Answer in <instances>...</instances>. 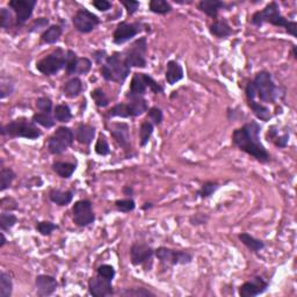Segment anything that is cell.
<instances>
[{
    "label": "cell",
    "mask_w": 297,
    "mask_h": 297,
    "mask_svg": "<svg viewBox=\"0 0 297 297\" xmlns=\"http://www.w3.org/2000/svg\"><path fill=\"white\" fill-rule=\"evenodd\" d=\"M48 25H49V19L48 18H39L33 22L32 26H30L29 32L30 33L39 32V30L46 28V27Z\"/></svg>",
    "instance_id": "cell-52"
},
{
    "label": "cell",
    "mask_w": 297,
    "mask_h": 297,
    "mask_svg": "<svg viewBox=\"0 0 297 297\" xmlns=\"http://www.w3.org/2000/svg\"><path fill=\"white\" fill-rule=\"evenodd\" d=\"M154 255L158 260H160L164 264L171 266L175 265H188L193 260V254L188 251H180V249H172L161 246L154 249Z\"/></svg>",
    "instance_id": "cell-9"
},
{
    "label": "cell",
    "mask_w": 297,
    "mask_h": 297,
    "mask_svg": "<svg viewBox=\"0 0 297 297\" xmlns=\"http://www.w3.org/2000/svg\"><path fill=\"white\" fill-rule=\"evenodd\" d=\"M36 4V0H12L8 2L9 7L15 12L16 25L22 26L28 21V19L33 15Z\"/></svg>",
    "instance_id": "cell-14"
},
{
    "label": "cell",
    "mask_w": 297,
    "mask_h": 297,
    "mask_svg": "<svg viewBox=\"0 0 297 297\" xmlns=\"http://www.w3.org/2000/svg\"><path fill=\"white\" fill-rule=\"evenodd\" d=\"M33 121L36 124H40L43 128H52L56 124L55 117L52 116L51 113H43V111H39V113L34 114L33 115Z\"/></svg>",
    "instance_id": "cell-34"
},
{
    "label": "cell",
    "mask_w": 297,
    "mask_h": 297,
    "mask_svg": "<svg viewBox=\"0 0 297 297\" xmlns=\"http://www.w3.org/2000/svg\"><path fill=\"white\" fill-rule=\"evenodd\" d=\"M91 69H92V62L91 59L83 57L79 58L77 57L76 52L73 50H67L66 51V73L69 76H74V74H86L89 73Z\"/></svg>",
    "instance_id": "cell-13"
},
{
    "label": "cell",
    "mask_w": 297,
    "mask_h": 297,
    "mask_svg": "<svg viewBox=\"0 0 297 297\" xmlns=\"http://www.w3.org/2000/svg\"><path fill=\"white\" fill-rule=\"evenodd\" d=\"M94 150H96V152L99 154V156H108V154L110 153L109 144H108L106 136H104L103 134H100L99 137H98Z\"/></svg>",
    "instance_id": "cell-41"
},
{
    "label": "cell",
    "mask_w": 297,
    "mask_h": 297,
    "mask_svg": "<svg viewBox=\"0 0 297 297\" xmlns=\"http://www.w3.org/2000/svg\"><path fill=\"white\" fill-rule=\"evenodd\" d=\"M57 229H58V225L49 221H42L36 224V230L42 236H50Z\"/></svg>",
    "instance_id": "cell-43"
},
{
    "label": "cell",
    "mask_w": 297,
    "mask_h": 297,
    "mask_svg": "<svg viewBox=\"0 0 297 297\" xmlns=\"http://www.w3.org/2000/svg\"><path fill=\"white\" fill-rule=\"evenodd\" d=\"M36 293L39 296H50L57 290L58 282L51 275L41 274L37 275L35 279Z\"/></svg>",
    "instance_id": "cell-18"
},
{
    "label": "cell",
    "mask_w": 297,
    "mask_h": 297,
    "mask_svg": "<svg viewBox=\"0 0 297 297\" xmlns=\"http://www.w3.org/2000/svg\"><path fill=\"white\" fill-rule=\"evenodd\" d=\"M248 106L249 108H251L253 114L258 117L259 120L264 121V122H267V121L271 120V110H269L268 107L264 106L262 103H259L256 102L255 100H248Z\"/></svg>",
    "instance_id": "cell-30"
},
{
    "label": "cell",
    "mask_w": 297,
    "mask_h": 297,
    "mask_svg": "<svg viewBox=\"0 0 297 297\" xmlns=\"http://www.w3.org/2000/svg\"><path fill=\"white\" fill-rule=\"evenodd\" d=\"M115 207L121 212H130L136 208V203L133 198H123V200H117L115 202Z\"/></svg>",
    "instance_id": "cell-46"
},
{
    "label": "cell",
    "mask_w": 297,
    "mask_h": 297,
    "mask_svg": "<svg viewBox=\"0 0 297 297\" xmlns=\"http://www.w3.org/2000/svg\"><path fill=\"white\" fill-rule=\"evenodd\" d=\"M66 66V52L62 48H57L50 55L36 63V69L45 76H55Z\"/></svg>",
    "instance_id": "cell-6"
},
{
    "label": "cell",
    "mask_w": 297,
    "mask_h": 297,
    "mask_svg": "<svg viewBox=\"0 0 297 297\" xmlns=\"http://www.w3.org/2000/svg\"><path fill=\"white\" fill-rule=\"evenodd\" d=\"M1 134L8 135L13 138H27V140H37L42 135L36 123L26 117H19L11 121L1 128Z\"/></svg>",
    "instance_id": "cell-5"
},
{
    "label": "cell",
    "mask_w": 297,
    "mask_h": 297,
    "mask_svg": "<svg viewBox=\"0 0 297 297\" xmlns=\"http://www.w3.org/2000/svg\"><path fill=\"white\" fill-rule=\"evenodd\" d=\"M148 86L145 84L143 73H134L133 79L130 83L129 93L127 94V98H136V97H143L147 93Z\"/></svg>",
    "instance_id": "cell-23"
},
{
    "label": "cell",
    "mask_w": 297,
    "mask_h": 297,
    "mask_svg": "<svg viewBox=\"0 0 297 297\" xmlns=\"http://www.w3.org/2000/svg\"><path fill=\"white\" fill-rule=\"evenodd\" d=\"M239 241H241L243 244H244L246 248H248L249 251L253 253H258L259 251L265 248V243L262 241H260L258 238H254L253 236H251L248 232H243L238 236Z\"/></svg>",
    "instance_id": "cell-27"
},
{
    "label": "cell",
    "mask_w": 297,
    "mask_h": 297,
    "mask_svg": "<svg viewBox=\"0 0 297 297\" xmlns=\"http://www.w3.org/2000/svg\"><path fill=\"white\" fill-rule=\"evenodd\" d=\"M154 130V126L150 121L145 120L143 123L141 124L140 128V145L142 148H144L145 145L148 143L151 136H152Z\"/></svg>",
    "instance_id": "cell-35"
},
{
    "label": "cell",
    "mask_w": 297,
    "mask_h": 297,
    "mask_svg": "<svg viewBox=\"0 0 297 297\" xmlns=\"http://www.w3.org/2000/svg\"><path fill=\"white\" fill-rule=\"evenodd\" d=\"M207 221V217L202 214H195V216L191 218L192 224H203Z\"/></svg>",
    "instance_id": "cell-57"
},
{
    "label": "cell",
    "mask_w": 297,
    "mask_h": 297,
    "mask_svg": "<svg viewBox=\"0 0 297 297\" xmlns=\"http://www.w3.org/2000/svg\"><path fill=\"white\" fill-rule=\"evenodd\" d=\"M83 90H84V86L82 80H80V78H78V77H73V78H71L69 80V82L65 83L63 92H64V96L66 98L74 99V98L79 97L80 94H82Z\"/></svg>",
    "instance_id": "cell-26"
},
{
    "label": "cell",
    "mask_w": 297,
    "mask_h": 297,
    "mask_svg": "<svg viewBox=\"0 0 297 297\" xmlns=\"http://www.w3.org/2000/svg\"><path fill=\"white\" fill-rule=\"evenodd\" d=\"M209 32L218 39H227L234 34V29L229 25L225 19H216L214 22L209 26Z\"/></svg>",
    "instance_id": "cell-20"
},
{
    "label": "cell",
    "mask_w": 297,
    "mask_h": 297,
    "mask_svg": "<svg viewBox=\"0 0 297 297\" xmlns=\"http://www.w3.org/2000/svg\"><path fill=\"white\" fill-rule=\"evenodd\" d=\"M13 292V282L12 278L8 273L1 272L0 274V296L9 297Z\"/></svg>",
    "instance_id": "cell-37"
},
{
    "label": "cell",
    "mask_w": 297,
    "mask_h": 297,
    "mask_svg": "<svg viewBox=\"0 0 297 297\" xmlns=\"http://www.w3.org/2000/svg\"><path fill=\"white\" fill-rule=\"evenodd\" d=\"M293 55H294V58L297 59V53H296V47L295 46L293 47Z\"/></svg>",
    "instance_id": "cell-60"
},
{
    "label": "cell",
    "mask_w": 297,
    "mask_h": 297,
    "mask_svg": "<svg viewBox=\"0 0 297 297\" xmlns=\"http://www.w3.org/2000/svg\"><path fill=\"white\" fill-rule=\"evenodd\" d=\"M143 76H144L145 84H147V86H148V90L152 91V92L156 93V94L164 92V87L161 86L159 83H157L156 80H154L152 78V77L148 76V74H147V73H143Z\"/></svg>",
    "instance_id": "cell-49"
},
{
    "label": "cell",
    "mask_w": 297,
    "mask_h": 297,
    "mask_svg": "<svg viewBox=\"0 0 297 297\" xmlns=\"http://www.w3.org/2000/svg\"><path fill=\"white\" fill-rule=\"evenodd\" d=\"M268 282L261 276H254L249 281L243 283L239 288V295L242 297H255L264 294L268 289Z\"/></svg>",
    "instance_id": "cell-16"
},
{
    "label": "cell",
    "mask_w": 297,
    "mask_h": 297,
    "mask_svg": "<svg viewBox=\"0 0 297 297\" xmlns=\"http://www.w3.org/2000/svg\"><path fill=\"white\" fill-rule=\"evenodd\" d=\"M49 198L52 203L60 207L70 204L73 200V192L72 191H60V190H51L49 192Z\"/></svg>",
    "instance_id": "cell-25"
},
{
    "label": "cell",
    "mask_w": 297,
    "mask_h": 297,
    "mask_svg": "<svg viewBox=\"0 0 297 297\" xmlns=\"http://www.w3.org/2000/svg\"><path fill=\"white\" fill-rule=\"evenodd\" d=\"M92 4L100 12H107L111 8V2L108 0H94Z\"/></svg>",
    "instance_id": "cell-54"
},
{
    "label": "cell",
    "mask_w": 297,
    "mask_h": 297,
    "mask_svg": "<svg viewBox=\"0 0 297 297\" xmlns=\"http://www.w3.org/2000/svg\"><path fill=\"white\" fill-rule=\"evenodd\" d=\"M110 135L114 137V140L117 142V144L123 148L128 150L130 147V134H129V126L124 122L113 123L110 127Z\"/></svg>",
    "instance_id": "cell-19"
},
{
    "label": "cell",
    "mask_w": 297,
    "mask_h": 297,
    "mask_svg": "<svg viewBox=\"0 0 297 297\" xmlns=\"http://www.w3.org/2000/svg\"><path fill=\"white\" fill-rule=\"evenodd\" d=\"M89 292L94 297H106L114 294V288L111 281L97 275L90 279Z\"/></svg>",
    "instance_id": "cell-17"
},
{
    "label": "cell",
    "mask_w": 297,
    "mask_h": 297,
    "mask_svg": "<svg viewBox=\"0 0 297 297\" xmlns=\"http://www.w3.org/2000/svg\"><path fill=\"white\" fill-rule=\"evenodd\" d=\"M96 136V128L91 124L80 123L74 131V137L78 143L84 145H90Z\"/></svg>",
    "instance_id": "cell-21"
},
{
    "label": "cell",
    "mask_w": 297,
    "mask_h": 297,
    "mask_svg": "<svg viewBox=\"0 0 297 297\" xmlns=\"http://www.w3.org/2000/svg\"><path fill=\"white\" fill-rule=\"evenodd\" d=\"M100 72L102 78L107 82L122 84L130 74V67L124 62L123 53L114 52L102 63Z\"/></svg>",
    "instance_id": "cell-3"
},
{
    "label": "cell",
    "mask_w": 297,
    "mask_h": 297,
    "mask_svg": "<svg viewBox=\"0 0 297 297\" xmlns=\"http://www.w3.org/2000/svg\"><path fill=\"white\" fill-rule=\"evenodd\" d=\"M255 87L256 97H259L260 101L265 103H274L280 98V87L275 85L273 82L272 74L267 71H260L255 74L254 79L252 80Z\"/></svg>",
    "instance_id": "cell-4"
},
{
    "label": "cell",
    "mask_w": 297,
    "mask_h": 297,
    "mask_svg": "<svg viewBox=\"0 0 297 297\" xmlns=\"http://www.w3.org/2000/svg\"><path fill=\"white\" fill-rule=\"evenodd\" d=\"M121 295L123 296H136V297H144V296H154V294L152 292H150V290L145 289V288H130L124 290V292L121 293Z\"/></svg>",
    "instance_id": "cell-47"
},
{
    "label": "cell",
    "mask_w": 297,
    "mask_h": 297,
    "mask_svg": "<svg viewBox=\"0 0 297 297\" xmlns=\"http://www.w3.org/2000/svg\"><path fill=\"white\" fill-rule=\"evenodd\" d=\"M16 174L14 171L9 167H2L0 171V191L4 192L11 187L13 180H14Z\"/></svg>",
    "instance_id": "cell-36"
},
{
    "label": "cell",
    "mask_w": 297,
    "mask_h": 297,
    "mask_svg": "<svg viewBox=\"0 0 297 297\" xmlns=\"http://www.w3.org/2000/svg\"><path fill=\"white\" fill-rule=\"evenodd\" d=\"M154 249L143 243H135L130 248V261L134 266H141L148 264L152 260Z\"/></svg>",
    "instance_id": "cell-15"
},
{
    "label": "cell",
    "mask_w": 297,
    "mask_h": 297,
    "mask_svg": "<svg viewBox=\"0 0 297 297\" xmlns=\"http://www.w3.org/2000/svg\"><path fill=\"white\" fill-rule=\"evenodd\" d=\"M77 165L72 163H65V161H56L52 164V171L63 179H70L76 171Z\"/></svg>",
    "instance_id": "cell-29"
},
{
    "label": "cell",
    "mask_w": 297,
    "mask_h": 297,
    "mask_svg": "<svg viewBox=\"0 0 297 297\" xmlns=\"http://www.w3.org/2000/svg\"><path fill=\"white\" fill-rule=\"evenodd\" d=\"M91 97H92V99L98 107L100 108H104L107 107L108 104H109V99H108L106 93L103 92L101 89H96L94 91H92V93H91Z\"/></svg>",
    "instance_id": "cell-42"
},
{
    "label": "cell",
    "mask_w": 297,
    "mask_h": 297,
    "mask_svg": "<svg viewBox=\"0 0 297 297\" xmlns=\"http://www.w3.org/2000/svg\"><path fill=\"white\" fill-rule=\"evenodd\" d=\"M18 223V217L11 212H2L0 215V229L1 231H7L12 229Z\"/></svg>",
    "instance_id": "cell-39"
},
{
    "label": "cell",
    "mask_w": 297,
    "mask_h": 297,
    "mask_svg": "<svg viewBox=\"0 0 297 297\" xmlns=\"http://www.w3.org/2000/svg\"><path fill=\"white\" fill-rule=\"evenodd\" d=\"M123 192H124V194L127 195V197H130L131 193H133V188L129 187V186H127V187H124Z\"/></svg>",
    "instance_id": "cell-59"
},
{
    "label": "cell",
    "mask_w": 297,
    "mask_h": 297,
    "mask_svg": "<svg viewBox=\"0 0 297 297\" xmlns=\"http://www.w3.org/2000/svg\"><path fill=\"white\" fill-rule=\"evenodd\" d=\"M121 4H122L124 7H126L128 14L133 15L135 13L137 12L138 7H140V2L135 1V0H122L121 1Z\"/></svg>",
    "instance_id": "cell-53"
},
{
    "label": "cell",
    "mask_w": 297,
    "mask_h": 297,
    "mask_svg": "<svg viewBox=\"0 0 297 297\" xmlns=\"http://www.w3.org/2000/svg\"><path fill=\"white\" fill-rule=\"evenodd\" d=\"M185 73L182 66L177 60H170L166 65V73H165V79L168 85H174L184 78Z\"/></svg>",
    "instance_id": "cell-22"
},
{
    "label": "cell",
    "mask_w": 297,
    "mask_h": 297,
    "mask_svg": "<svg viewBox=\"0 0 297 297\" xmlns=\"http://www.w3.org/2000/svg\"><path fill=\"white\" fill-rule=\"evenodd\" d=\"M36 107L43 113H52V101L47 97H41L36 100Z\"/></svg>",
    "instance_id": "cell-48"
},
{
    "label": "cell",
    "mask_w": 297,
    "mask_h": 297,
    "mask_svg": "<svg viewBox=\"0 0 297 297\" xmlns=\"http://www.w3.org/2000/svg\"><path fill=\"white\" fill-rule=\"evenodd\" d=\"M93 57H94V59H96L97 64H101L103 60H106L108 56H107L106 50H97V51L93 53Z\"/></svg>",
    "instance_id": "cell-56"
},
{
    "label": "cell",
    "mask_w": 297,
    "mask_h": 297,
    "mask_svg": "<svg viewBox=\"0 0 297 297\" xmlns=\"http://www.w3.org/2000/svg\"><path fill=\"white\" fill-rule=\"evenodd\" d=\"M115 269L110 265H101L97 269V275H99L106 280H109V281H113V279L115 278Z\"/></svg>",
    "instance_id": "cell-45"
},
{
    "label": "cell",
    "mask_w": 297,
    "mask_h": 297,
    "mask_svg": "<svg viewBox=\"0 0 297 297\" xmlns=\"http://www.w3.org/2000/svg\"><path fill=\"white\" fill-rule=\"evenodd\" d=\"M261 127L256 121L245 123L232 134V142L243 152L249 154L260 163H268L271 154L260 141Z\"/></svg>",
    "instance_id": "cell-1"
},
{
    "label": "cell",
    "mask_w": 297,
    "mask_h": 297,
    "mask_svg": "<svg viewBox=\"0 0 297 297\" xmlns=\"http://www.w3.org/2000/svg\"><path fill=\"white\" fill-rule=\"evenodd\" d=\"M252 25L261 27L264 23H271L275 27H283L290 35L295 37L297 30V23L295 21H289L280 12L278 2L272 1L261 11L255 12L251 19Z\"/></svg>",
    "instance_id": "cell-2"
},
{
    "label": "cell",
    "mask_w": 297,
    "mask_h": 297,
    "mask_svg": "<svg viewBox=\"0 0 297 297\" xmlns=\"http://www.w3.org/2000/svg\"><path fill=\"white\" fill-rule=\"evenodd\" d=\"M0 86H1V89H0V98L1 99H5L6 97L11 96L13 91H14V84L11 82V79L2 78Z\"/></svg>",
    "instance_id": "cell-50"
},
{
    "label": "cell",
    "mask_w": 297,
    "mask_h": 297,
    "mask_svg": "<svg viewBox=\"0 0 297 297\" xmlns=\"http://www.w3.org/2000/svg\"><path fill=\"white\" fill-rule=\"evenodd\" d=\"M53 117L57 122L67 123L72 120V113L71 108L66 103H59L53 108Z\"/></svg>",
    "instance_id": "cell-32"
},
{
    "label": "cell",
    "mask_w": 297,
    "mask_h": 297,
    "mask_svg": "<svg viewBox=\"0 0 297 297\" xmlns=\"http://www.w3.org/2000/svg\"><path fill=\"white\" fill-rule=\"evenodd\" d=\"M63 34V28L59 25H51L49 28H47L45 32L42 33L41 40L43 43L47 45H55L56 42H58Z\"/></svg>",
    "instance_id": "cell-28"
},
{
    "label": "cell",
    "mask_w": 297,
    "mask_h": 297,
    "mask_svg": "<svg viewBox=\"0 0 297 297\" xmlns=\"http://www.w3.org/2000/svg\"><path fill=\"white\" fill-rule=\"evenodd\" d=\"M74 133L69 127H59L48 141V151L51 154H62L72 145Z\"/></svg>",
    "instance_id": "cell-8"
},
{
    "label": "cell",
    "mask_w": 297,
    "mask_h": 297,
    "mask_svg": "<svg viewBox=\"0 0 297 297\" xmlns=\"http://www.w3.org/2000/svg\"><path fill=\"white\" fill-rule=\"evenodd\" d=\"M108 115L110 117H122V119H128V117H133L129 103L120 102L114 106L111 109L108 111Z\"/></svg>",
    "instance_id": "cell-33"
},
{
    "label": "cell",
    "mask_w": 297,
    "mask_h": 297,
    "mask_svg": "<svg viewBox=\"0 0 297 297\" xmlns=\"http://www.w3.org/2000/svg\"><path fill=\"white\" fill-rule=\"evenodd\" d=\"M12 25V14L7 8L0 9V26L1 28L8 29Z\"/></svg>",
    "instance_id": "cell-51"
},
{
    "label": "cell",
    "mask_w": 297,
    "mask_h": 297,
    "mask_svg": "<svg viewBox=\"0 0 297 297\" xmlns=\"http://www.w3.org/2000/svg\"><path fill=\"white\" fill-rule=\"evenodd\" d=\"M142 30H143V25L140 22L129 23L127 21H121L116 26L115 30H114L113 41L115 45H123V43L130 41L133 37L136 36L137 34H140Z\"/></svg>",
    "instance_id": "cell-12"
},
{
    "label": "cell",
    "mask_w": 297,
    "mask_h": 297,
    "mask_svg": "<svg viewBox=\"0 0 297 297\" xmlns=\"http://www.w3.org/2000/svg\"><path fill=\"white\" fill-rule=\"evenodd\" d=\"M224 7L225 2L221 1V0H202L198 2V9L212 19L217 18L219 9H223Z\"/></svg>",
    "instance_id": "cell-24"
},
{
    "label": "cell",
    "mask_w": 297,
    "mask_h": 297,
    "mask_svg": "<svg viewBox=\"0 0 297 297\" xmlns=\"http://www.w3.org/2000/svg\"><path fill=\"white\" fill-rule=\"evenodd\" d=\"M72 23L76 30H78L79 33L87 34L91 33L99 26L100 19L98 18L96 14H93L92 12H90L89 9L82 8L77 11L76 14L72 18Z\"/></svg>",
    "instance_id": "cell-11"
},
{
    "label": "cell",
    "mask_w": 297,
    "mask_h": 297,
    "mask_svg": "<svg viewBox=\"0 0 297 297\" xmlns=\"http://www.w3.org/2000/svg\"><path fill=\"white\" fill-rule=\"evenodd\" d=\"M73 222L80 228L89 227L96 221L92 202L90 200H79L72 207Z\"/></svg>",
    "instance_id": "cell-10"
},
{
    "label": "cell",
    "mask_w": 297,
    "mask_h": 297,
    "mask_svg": "<svg viewBox=\"0 0 297 297\" xmlns=\"http://www.w3.org/2000/svg\"><path fill=\"white\" fill-rule=\"evenodd\" d=\"M148 121L153 126H159L163 122V111L158 107H151L148 110Z\"/></svg>",
    "instance_id": "cell-44"
},
{
    "label": "cell",
    "mask_w": 297,
    "mask_h": 297,
    "mask_svg": "<svg viewBox=\"0 0 297 297\" xmlns=\"http://www.w3.org/2000/svg\"><path fill=\"white\" fill-rule=\"evenodd\" d=\"M219 188V184L216 181H207L202 185L201 190L198 192V195L202 198H210L212 194L215 193Z\"/></svg>",
    "instance_id": "cell-40"
},
{
    "label": "cell",
    "mask_w": 297,
    "mask_h": 297,
    "mask_svg": "<svg viewBox=\"0 0 297 297\" xmlns=\"http://www.w3.org/2000/svg\"><path fill=\"white\" fill-rule=\"evenodd\" d=\"M0 238H1V242H0V248H2V246L6 244V242H7V241H6V237L4 235V231L0 232Z\"/></svg>",
    "instance_id": "cell-58"
},
{
    "label": "cell",
    "mask_w": 297,
    "mask_h": 297,
    "mask_svg": "<svg viewBox=\"0 0 297 297\" xmlns=\"http://www.w3.org/2000/svg\"><path fill=\"white\" fill-rule=\"evenodd\" d=\"M148 8L152 13L156 14H167L172 11V6L170 2L165 1V0H151L148 2Z\"/></svg>",
    "instance_id": "cell-38"
},
{
    "label": "cell",
    "mask_w": 297,
    "mask_h": 297,
    "mask_svg": "<svg viewBox=\"0 0 297 297\" xmlns=\"http://www.w3.org/2000/svg\"><path fill=\"white\" fill-rule=\"evenodd\" d=\"M148 50V41L147 37H141L135 41L131 45L130 48H128L126 51L123 52L124 62L127 63V65L130 67H141L144 69L147 66V55Z\"/></svg>",
    "instance_id": "cell-7"
},
{
    "label": "cell",
    "mask_w": 297,
    "mask_h": 297,
    "mask_svg": "<svg viewBox=\"0 0 297 297\" xmlns=\"http://www.w3.org/2000/svg\"><path fill=\"white\" fill-rule=\"evenodd\" d=\"M289 134H285V135H281V136H276L274 140H273V142H274L275 147H278L280 148H285L287 145H288V142H289Z\"/></svg>",
    "instance_id": "cell-55"
},
{
    "label": "cell",
    "mask_w": 297,
    "mask_h": 297,
    "mask_svg": "<svg viewBox=\"0 0 297 297\" xmlns=\"http://www.w3.org/2000/svg\"><path fill=\"white\" fill-rule=\"evenodd\" d=\"M129 99H130V101L128 103H129V106H130L133 117L143 115L145 111L148 110V101L145 100L143 97L129 98Z\"/></svg>",
    "instance_id": "cell-31"
}]
</instances>
